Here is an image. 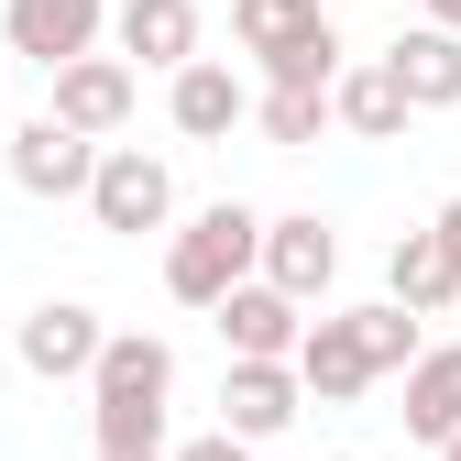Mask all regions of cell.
I'll use <instances>...</instances> for the list:
<instances>
[{
	"label": "cell",
	"mask_w": 461,
	"mask_h": 461,
	"mask_svg": "<svg viewBox=\"0 0 461 461\" xmlns=\"http://www.w3.org/2000/svg\"><path fill=\"white\" fill-rule=\"evenodd\" d=\"M297 395L308 407H352L363 384H384V374H407L418 363V308H330V319H308L297 330Z\"/></svg>",
	"instance_id": "obj_1"
},
{
	"label": "cell",
	"mask_w": 461,
	"mask_h": 461,
	"mask_svg": "<svg viewBox=\"0 0 461 461\" xmlns=\"http://www.w3.org/2000/svg\"><path fill=\"white\" fill-rule=\"evenodd\" d=\"M165 395H176V352L154 330H110L88 363V429L99 450H165Z\"/></svg>",
	"instance_id": "obj_2"
},
{
	"label": "cell",
	"mask_w": 461,
	"mask_h": 461,
	"mask_svg": "<svg viewBox=\"0 0 461 461\" xmlns=\"http://www.w3.org/2000/svg\"><path fill=\"white\" fill-rule=\"evenodd\" d=\"M230 33L264 55L275 88H330L340 77V33H330L319 0H230Z\"/></svg>",
	"instance_id": "obj_3"
},
{
	"label": "cell",
	"mask_w": 461,
	"mask_h": 461,
	"mask_svg": "<svg viewBox=\"0 0 461 461\" xmlns=\"http://www.w3.org/2000/svg\"><path fill=\"white\" fill-rule=\"evenodd\" d=\"M253 242H264V209L220 198V209H198L176 242H165V285H176L187 308H209L220 285H242V275H253Z\"/></svg>",
	"instance_id": "obj_4"
},
{
	"label": "cell",
	"mask_w": 461,
	"mask_h": 461,
	"mask_svg": "<svg viewBox=\"0 0 461 461\" xmlns=\"http://www.w3.org/2000/svg\"><path fill=\"white\" fill-rule=\"evenodd\" d=\"M77 198H88L99 230H132V242L176 220V176H165V154H143V143H99V165H88Z\"/></svg>",
	"instance_id": "obj_5"
},
{
	"label": "cell",
	"mask_w": 461,
	"mask_h": 461,
	"mask_svg": "<svg viewBox=\"0 0 461 461\" xmlns=\"http://www.w3.org/2000/svg\"><path fill=\"white\" fill-rule=\"evenodd\" d=\"M209 319H220V340H230V363H285V352H297V330H308V308L285 297V285H264V275L220 285Z\"/></svg>",
	"instance_id": "obj_6"
},
{
	"label": "cell",
	"mask_w": 461,
	"mask_h": 461,
	"mask_svg": "<svg viewBox=\"0 0 461 461\" xmlns=\"http://www.w3.org/2000/svg\"><path fill=\"white\" fill-rule=\"evenodd\" d=\"M253 275H264V285H285L297 308H319V297H330V275H340V242H330V220H319V209H285V220H264V242H253Z\"/></svg>",
	"instance_id": "obj_7"
},
{
	"label": "cell",
	"mask_w": 461,
	"mask_h": 461,
	"mask_svg": "<svg viewBox=\"0 0 461 461\" xmlns=\"http://www.w3.org/2000/svg\"><path fill=\"white\" fill-rule=\"evenodd\" d=\"M44 77H55V99H44V110H55L67 132L110 143V132L132 122V67H122V55H99V44H88V55H67V67H44Z\"/></svg>",
	"instance_id": "obj_8"
},
{
	"label": "cell",
	"mask_w": 461,
	"mask_h": 461,
	"mask_svg": "<svg viewBox=\"0 0 461 461\" xmlns=\"http://www.w3.org/2000/svg\"><path fill=\"white\" fill-rule=\"evenodd\" d=\"M99 308H77V297H44L23 330H12V352H23V374H44V384H88V363H99Z\"/></svg>",
	"instance_id": "obj_9"
},
{
	"label": "cell",
	"mask_w": 461,
	"mask_h": 461,
	"mask_svg": "<svg viewBox=\"0 0 461 461\" xmlns=\"http://www.w3.org/2000/svg\"><path fill=\"white\" fill-rule=\"evenodd\" d=\"M165 122H176L187 143H220L253 122V88L220 67V55H187V67H165Z\"/></svg>",
	"instance_id": "obj_10"
},
{
	"label": "cell",
	"mask_w": 461,
	"mask_h": 461,
	"mask_svg": "<svg viewBox=\"0 0 461 461\" xmlns=\"http://www.w3.org/2000/svg\"><path fill=\"white\" fill-rule=\"evenodd\" d=\"M88 165H99V143L67 132L55 110H33V122L12 132V187H23V198H77V187H88Z\"/></svg>",
	"instance_id": "obj_11"
},
{
	"label": "cell",
	"mask_w": 461,
	"mask_h": 461,
	"mask_svg": "<svg viewBox=\"0 0 461 461\" xmlns=\"http://www.w3.org/2000/svg\"><path fill=\"white\" fill-rule=\"evenodd\" d=\"M99 23H110L99 0H0V44L33 55V67H67V55H88Z\"/></svg>",
	"instance_id": "obj_12"
},
{
	"label": "cell",
	"mask_w": 461,
	"mask_h": 461,
	"mask_svg": "<svg viewBox=\"0 0 461 461\" xmlns=\"http://www.w3.org/2000/svg\"><path fill=\"white\" fill-rule=\"evenodd\" d=\"M297 407H308V395H297V363H230L220 374V429L230 439H275Z\"/></svg>",
	"instance_id": "obj_13"
},
{
	"label": "cell",
	"mask_w": 461,
	"mask_h": 461,
	"mask_svg": "<svg viewBox=\"0 0 461 461\" xmlns=\"http://www.w3.org/2000/svg\"><path fill=\"white\" fill-rule=\"evenodd\" d=\"M330 122H340V132H363V143H395L418 110H407V88H395L384 55H363V67H340V77H330Z\"/></svg>",
	"instance_id": "obj_14"
},
{
	"label": "cell",
	"mask_w": 461,
	"mask_h": 461,
	"mask_svg": "<svg viewBox=\"0 0 461 461\" xmlns=\"http://www.w3.org/2000/svg\"><path fill=\"white\" fill-rule=\"evenodd\" d=\"M384 67H395V88H407V110H461V33L418 23V33L384 44Z\"/></svg>",
	"instance_id": "obj_15"
},
{
	"label": "cell",
	"mask_w": 461,
	"mask_h": 461,
	"mask_svg": "<svg viewBox=\"0 0 461 461\" xmlns=\"http://www.w3.org/2000/svg\"><path fill=\"white\" fill-rule=\"evenodd\" d=\"M395 418H407V439H450L461 429V340H418V363H407V407H395Z\"/></svg>",
	"instance_id": "obj_16"
},
{
	"label": "cell",
	"mask_w": 461,
	"mask_h": 461,
	"mask_svg": "<svg viewBox=\"0 0 461 461\" xmlns=\"http://www.w3.org/2000/svg\"><path fill=\"white\" fill-rule=\"evenodd\" d=\"M110 33H122V67H187L198 55V0H122Z\"/></svg>",
	"instance_id": "obj_17"
},
{
	"label": "cell",
	"mask_w": 461,
	"mask_h": 461,
	"mask_svg": "<svg viewBox=\"0 0 461 461\" xmlns=\"http://www.w3.org/2000/svg\"><path fill=\"white\" fill-rule=\"evenodd\" d=\"M384 297L418 308V319H439V308L461 297V264H450L439 230H395V253H384Z\"/></svg>",
	"instance_id": "obj_18"
},
{
	"label": "cell",
	"mask_w": 461,
	"mask_h": 461,
	"mask_svg": "<svg viewBox=\"0 0 461 461\" xmlns=\"http://www.w3.org/2000/svg\"><path fill=\"white\" fill-rule=\"evenodd\" d=\"M253 122H264V143H285V154H297V143H319V132H330V88H275V77H264Z\"/></svg>",
	"instance_id": "obj_19"
},
{
	"label": "cell",
	"mask_w": 461,
	"mask_h": 461,
	"mask_svg": "<svg viewBox=\"0 0 461 461\" xmlns=\"http://www.w3.org/2000/svg\"><path fill=\"white\" fill-rule=\"evenodd\" d=\"M165 461H253V439H230V429H209V439H187V450H165Z\"/></svg>",
	"instance_id": "obj_20"
},
{
	"label": "cell",
	"mask_w": 461,
	"mask_h": 461,
	"mask_svg": "<svg viewBox=\"0 0 461 461\" xmlns=\"http://www.w3.org/2000/svg\"><path fill=\"white\" fill-rule=\"evenodd\" d=\"M429 230H439V242H450V264H461V198H450V209H439Z\"/></svg>",
	"instance_id": "obj_21"
},
{
	"label": "cell",
	"mask_w": 461,
	"mask_h": 461,
	"mask_svg": "<svg viewBox=\"0 0 461 461\" xmlns=\"http://www.w3.org/2000/svg\"><path fill=\"white\" fill-rule=\"evenodd\" d=\"M418 12H429V23H439V33H461V0H418Z\"/></svg>",
	"instance_id": "obj_22"
},
{
	"label": "cell",
	"mask_w": 461,
	"mask_h": 461,
	"mask_svg": "<svg viewBox=\"0 0 461 461\" xmlns=\"http://www.w3.org/2000/svg\"><path fill=\"white\" fill-rule=\"evenodd\" d=\"M88 461H165V450H88Z\"/></svg>",
	"instance_id": "obj_23"
},
{
	"label": "cell",
	"mask_w": 461,
	"mask_h": 461,
	"mask_svg": "<svg viewBox=\"0 0 461 461\" xmlns=\"http://www.w3.org/2000/svg\"><path fill=\"white\" fill-rule=\"evenodd\" d=\"M439 461H461V429H450V439H439Z\"/></svg>",
	"instance_id": "obj_24"
},
{
	"label": "cell",
	"mask_w": 461,
	"mask_h": 461,
	"mask_svg": "<svg viewBox=\"0 0 461 461\" xmlns=\"http://www.w3.org/2000/svg\"><path fill=\"white\" fill-rule=\"evenodd\" d=\"M330 461H352V450H330Z\"/></svg>",
	"instance_id": "obj_25"
}]
</instances>
